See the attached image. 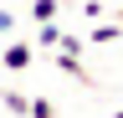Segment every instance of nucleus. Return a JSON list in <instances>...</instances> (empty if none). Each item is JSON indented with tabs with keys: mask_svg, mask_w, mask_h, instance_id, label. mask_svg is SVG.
<instances>
[{
	"mask_svg": "<svg viewBox=\"0 0 123 118\" xmlns=\"http://www.w3.org/2000/svg\"><path fill=\"white\" fill-rule=\"evenodd\" d=\"M113 41H123V21H92V31H87V46H113Z\"/></svg>",
	"mask_w": 123,
	"mask_h": 118,
	"instance_id": "2",
	"label": "nucleus"
},
{
	"mask_svg": "<svg viewBox=\"0 0 123 118\" xmlns=\"http://www.w3.org/2000/svg\"><path fill=\"white\" fill-rule=\"evenodd\" d=\"M108 118H123V108H118V113H108Z\"/></svg>",
	"mask_w": 123,
	"mask_h": 118,
	"instance_id": "10",
	"label": "nucleus"
},
{
	"mask_svg": "<svg viewBox=\"0 0 123 118\" xmlns=\"http://www.w3.org/2000/svg\"><path fill=\"white\" fill-rule=\"evenodd\" d=\"M0 103H5L15 118H31V98H26V93H15V87H5V93H0Z\"/></svg>",
	"mask_w": 123,
	"mask_h": 118,
	"instance_id": "4",
	"label": "nucleus"
},
{
	"mask_svg": "<svg viewBox=\"0 0 123 118\" xmlns=\"http://www.w3.org/2000/svg\"><path fill=\"white\" fill-rule=\"evenodd\" d=\"M62 16V0H31V21H56Z\"/></svg>",
	"mask_w": 123,
	"mask_h": 118,
	"instance_id": "6",
	"label": "nucleus"
},
{
	"mask_svg": "<svg viewBox=\"0 0 123 118\" xmlns=\"http://www.w3.org/2000/svg\"><path fill=\"white\" fill-rule=\"evenodd\" d=\"M118 21H123V5H118Z\"/></svg>",
	"mask_w": 123,
	"mask_h": 118,
	"instance_id": "11",
	"label": "nucleus"
},
{
	"mask_svg": "<svg viewBox=\"0 0 123 118\" xmlns=\"http://www.w3.org/2000/svg\"><path fill=\"white\" fill-rule=\"evenodd\" d=\"M10 26H15V16H10V10H0V36H10Z\"/></svg>",
	"mask_w": 123,
	"mask_h": 118,
	"instance_id": "9",
	"label": "nucleus"
},
{
	"mask_svg": "<svg viewBox=\"0 0 123 118\" xmlns=\"http://www.w3.org/2000/svg\"><path fill=\"white\" fill-rule=\"evenodd\" d=\"M62 41V21H36V46H56Z\"/></svg>",
	"mask_w": 123,
	"mask_h": 118,
	"instance_id": "5",
	"label": "nucleus"
},
{
	"mask_svg": "<svg viewBox=\"0 0 123 118\" xmlns=\"http://www.w3.org/2000/svg\"><path fill=\"white\" fill-rule=\"evenodd\" d=\"M31 118H56V108H51L46 98H31Z\"/></svg>",
	"mask_w": 123,
	"mask_h": 118,
	"instance_id": "8",
	"label": "nucleus"
},
{
	"mask_svg": "<svg viewBox=\"0 0 123 118\" xmlns=\"http://www.w3.org/2000/svg\"><path fill=\"white\" fill-rule=\"evenodd\" d=\"M56 51H72V56H82V51H87V41H82V36H72V31H62Z\"/></svg>",
	"mask_w": 123,
	"mask_h": 118,
	"instance_id": "7",
	"label": "nucleus"
},
{
	"mask_svg": "<svg viewBox=\"0 0 123 118\" xmlns=\"http://www.w3.org/2000/svg\"><path fill=\"white\" fill-rule=\"evenodd\" d=\"M0 62H5L10 72H26L31 62H36V41H10V46L0 51Z\"/></svg>",
	"mask_w": 123,
	"mask_h": 118,
	"instance_id": "1",
	"label": "nucleus"
},
{
	"mask_svg": "<svg viewBox=\"0 0 123 118\" xmlns=\"http://www.w3.org/2000/svg\"><path fill=\"white\" fill-rule=\"evenodd\" d=\"M56 72H62V77H77V82H87V67H82V56H72V51H56Z\"/></svg>",
	"mask_w": 123,
	"mask_h": 118,
	"instance_id": "3",
	"label": "nucleus"
}]
</instances>
